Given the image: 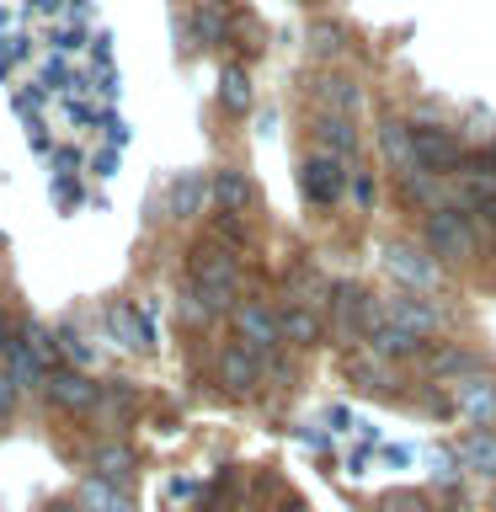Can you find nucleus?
<instances>
[{
  "instance_id": "1",
  "label": "nucleus",
  "mask_w": 496,
  "mask_h": 512,
  "mask_svg": "<svg viewBox=\"0 0 496 512\" xmlns=\"http://www.w3.org/2000/svg\"><path fill=\"white\" fill-rule=\"evenodd\" d=\"M192 288H198V299L208 310H235V294H240V262L224 246H198L192 251Z\"/></svg>"
},
{
  "instance_id": "2",
  "label": "nucleus",
  "mask_w": 496,
  "mask_h": 512,
  "mask_svg": "<svg viewBox=\"0 0 496 512\" xmlns=\"http://www.w3.org/2000/svg\"><path fill=\"white\" fill-rule=\"evenodd\" d=\"M422 246L438 256V262H470L475 256V224L454 214V208H438V214H427L422 224Z\"/></svg>"
},
{
  "instance_id": "3",
  "label": "nucleus",
  "mask_w": 496,
  "mask_h": 512,
  "mask_svg": "<svg viewBox=\"0 0 496 512\" xmlns=\"http://www.w3.org/2000/svg\"><path fill=\"white\" fill-rule=\"evenodd\" d=\"M384 267H390L395 283L422 288V294L443 283V262H438V256H432L427 246H384Z\"/></svg>"
},
{
  "instance_id": "4",
  "label": "nucleus",
  "mask_w": 496,
  "mask_h": 512,
  "mask_svg": "<svg viewBox=\"0 0 496 512\" xmlns=\"http://www.w3.org/2000/svg\"><path fill=\"white\" fill-rule=\"evenodd\" d=\"M235 331H240V347L256 352V358H267L272 347L283 342V315H272L267 304H235Z\"/></svg>"
},
{
  "instance_id": "5",
  "label": "nucleus",
  "mask_w": 496,
  "mask_h": 512,
  "mask_svg": "<svg viewBox=\"0 0 496 512\" xmlns=\"http://www.w3.org/2000/svg\"><path fill=\"white\" fill-rule=\"evenodd\" d=\"M43 395L54 400L59 411H91L102 406V384L91 374H80V368H54V374L43 379Z\"/></svg>"
},
{
  "instance_id": "6",
  "label": "nucleus",
  "mask_w": 496,
  "mask_h": 512,
  "mask_svg": "<svg viewBox=\"0 0 496 512\" xmlns=\"http://www.w3.org/2000/svg\"><path fill=\"white\" fill-rule=\"evenodd\" d=\"M454 406L470 416L475 427H491L496 422V379H486V374L454 379Z\"/></svg>"
},
{
  "instance_id": "7",
  "label": "nucleus",
  "mask_w": 496,
  "mask_h": 512,
  "mask_svg": "<svg viewBox=\"0 0 496 512\" xmlns=\"http://www.w3.org/2000/svg\"><path fill=\"white\" fill-rule=\"evenodd\" d=\"M411 134H416V155H422V166H427L432 176L464 166V144L448 134V128H411Z\"/></svg>"
},
{
  "instance_id": "8",
  "label": "nucleus",
  "mask_w": 496,
  "mask_h": 512,
  "mask_svg": "<svg viewBox=\"0 0 496 512\" xmlns=\"http://www.w3.org/2000/svg\"><path fill=\"white\" fill-rule=\"evenodd\" d=\"M379 310H384V320H395V326L416 331L422 342H427V336L443 326V310H438V304H422V299H411V294H395V299H384Z\"/></svg>"
},
{
  "instance_id": "9",
  "label": "nucleus",
  "mask_w": 496,
  "mask_h": 512,
  "mask_svg": "<svg viewBox=\"0 0 496 512\" xmlns=\"http://www.w3.org/2000/svg\"><path fill=\"white\" fill-rule=\"evenodd\" d=\"M379 150H384V160H390L400 176H406V182L427 171L422 155H416V134H411L406 123H384V128H379Z\"/></svg>"
},
{
  "instance_id": "10",
  "label": "nucleus",
  "mask_w": 496,
  "mask_h": 512,
  "mask_svg": "<svg viewBox=\"0 0 496 512\" xmlns=\"http://www.w3.org/2000/svg\"><path fill=\"white\" fill-rule=\"evenodd\" d=\"M304 198L310 203H336L342 198V160H331V155H315V160H304Z\"/></svg>"
},
{
  "instance_id": "11",
  "label": "nucleus",
  "mask_w": 496,
  "mask_h": 512,
  "mask_svg": "<svg viewBox=\"0 0 496 512\" xmlns=\"http://www.w3.org/2000/svg\"><path fill=\"white\" fill-rule=\"evenodd\" d=\"M256 379H262V358H256V352H246V347H224L219 352V384L224 390L246 395V390H256Z\"/></svg>"
},
{
  "instance_id": "12",
  "label": "nucleus",
  "mask_w": 496,
  "mask_h": 512,
  "mask_svg": "<svg viewBox=\"0 0 496 512\" xmlns=\"http://www.w3.org/2000/svg\"><path fill=\"white\" fill-rule=\"evenodd\" d=\"M208 198H214V182H203L198 171H182V176L171 182V192H166V208H171L176 219H192Z\"/></svg>"
},
{
  "instance_id": "13",
  "label": "nucleus",
  "mask_w": 496,
  "mask_h": 512,
  "mask_svg": "<svg viewBox=\"0 0 496 512\" xmlns=\"http://www.w3.org/2000/svg\"><path fill=\"white\" fill-rule=\"evenodd\" d=\"M459 464L470 475H496V432L491 427H470L459 438Z\"/></svg>"
},
{
  "instance_id": "14",
  "label": "nucleus",
  "mask_w": 496,
  "mask_h": 512,
  "mask_svg": "<svg viewBox=\"0 0 496 512\" xmlns=\"http://www.w3.org/2000/svg\"><path fill=\"white\" fill-rule=\"evenodd\" d=\"M368 336H374V352H379V358H416V352L427 347L422 336L406 331V326H395V320H379Z\"/></svg>"
},
{
  "instance_id": "15",
  "label": "nucleus",
  "mask_w": 496,
  "mask_h": 512,
  "mask_svg": "<svg viewBox=\"0 0 496 512\" xmlns=\"http://www.w3.org/2000/svg\"><path fill=\"white\" fill-rule=\"evenodd\" d=\"M315 96H320V107H326V118H352V112H358V86H352L347 75H326Z\"/></svg>"
},
{
  "instance_id": "16",
  "label": "nucleus",
  "mask_w": 496,
  "mask_h": 512,
  "mask_svg": "<svg viewBox=\"0 0 496 512\" xmlns=\"http://www.w3.org/2000/svg\"><path fill=\"white\" fill-rule=\"evenodd\" d=\"M80 502H86L91 512H134V502L123 496V486H112V480H102V475L80 486Z\"/></svg>"
},
{
  "instance_id": "17",
  "label": "nucleus",
  "mask_w": 496,
  "mask_h": 512,
  "mask_svg": "<svg viewBox=\"0 0 496 512\" xmlns=\"http://www.w3.org/2000/svg\"><path fill=\"white\" fill-rule=\"evenodd\" d=\"M214 198H219L224 214H246V208H251V182L240 171H219L214 176Z\"/></svg>"
},
{
  "instance_id": "18",
  "label": "nucleus",
  "mask_w": 496,
  "mask_h": 512,
  "mask_svg": "<svg viewBox=\"0 0 496 512\" xmlns=\"http://www.w3.org/2000/svg\"><path fill=\"white\" fill-rule=\"evenodd\" d=\"M91 464H96V475H102V480H112V486H123V480L134 475V454H128L123 443H102L91 454Z\"/></svg>"
},
{
  "instance_id": "19",
  "label": "nucleus",
  "mask_w": 496,
  "mask_h": 512,
  "mask_svg": "<svg viewBox=\"0 0 496 512\" xmlns=\"http://www.w3.org/2000/svg\"><path fill=\"white\" fill-rule=\"evenodd\" d=\"M283 342H294V347L320 342V315L310 310V304H294V310H283Z\"/></svg>"
},
{
  "instance_id": "20",
  "label": "nucleus",
  "mask_w": 496,
  "mask_h": 512,
  "mask_svg": "<svg viewBox=\"0 0 496 512\" xmlns=\"http://www.w3.org/2000/svg\"><path fill=\"white\" fill-rule=\"evenodd\" d=\"M315 134H320V144L331 150V160H352V155H358V134H352L347 118H320Z\"/></svg>"
},
{
  "instance_id": "21",
  "label": "nucleus",
  "mask_w": 496,
  "mask_h": 512,
  "mask_svg": "<svg viewBox=\"0 0 496 512\" xmlns=\"http://www.w3.org/2000/svg\"><path fill=\"white\" fill-rule=\"evenodd\" d=\"M107 326L123 336V347H134V352H144V347H150V326H144V320H139L134 310H128V304H118V310L107 315Z\"/></svg>"
},
{
  "instance_id": "22",
  "label": "nucleus",
  "mask_w": 496,
  "mask_h": 512,
  "mask_svg": "<svg viewBox=\"0 0 496 512\" xmlns=\"http://www.w3.org/2000/svg\"><path fill=\"white\" fill-rule=\"evenodd\" d=\"M16 342H22V347L32 352V358H38V363H43V374H54V358H59V342H54V336H48L43 326H22V336H16Z\"/></svg>"
},
{
  "instance_id": "23",
  "label": "nucleus",
  "mask_w": 496,
  "mask_h": 512,
  "mask_svg": "<svg viewBox=\"0 0 496 512\" xmlns=\"http://www.w3.org/2000/svg\"><path fill=\"white\" fill-rule=\"evenodd\" d=\"M427 475L438 480V486H454V480L464 475V464H459V448H427Z\"/></svg>"
},
{
  "instance_id": "24",
  "label": "nucleus",
  "mask_w": 496,
  "mask_h": 512,
  "mask_svg": "<svg viewBox=\"0 0 496 512\" xmlns=\"http://www.w3.org/2000/svg\"><path fill=\"white\" fill-rule=\"evenodd\" d=\"M219 96H224V107L246 112V107H251V80L240 75V70H224V80H219Z\"/></svg>"
},
{
  "instance_id": "25",
  "label": "nucleus",
  "mask_w": 496,
  "mask_h": 512,
  "mask_svg": "<svg viewBox=\"0 0 496 512\" xmlns=\"http://www.w3.org/2000/svg\"><path fill=\"white\" fill-rule=\"evenodd\" d=\"M59 358H64V363H70V368H80V374H86V368L96 363V352H91L86 342H80V336H75V331H64V336H59Z\"/></svg>"
},
{
  "instance_id": "26",
  "label": "nucleus",
  "mask_w": 496,
  "mask_h": 512,
  "mask_svg": "<svg viewBox=\"0 0 496 512\" xmlns=\"http://www.w3.org/2000/svg\"><path fill=\"white\" fill-rule=\"evenodd\" d=\"M432 374H454V379H464V374H480V368H475L470 352H438V358H432Z\"/></svg>"
},
{
  "instance_id": "27",
  "label": "nucleus",
  "mask_w": 496,
  "mask_h": 512,
  "mask_svg": "<svg viewBox=\"0 0 496 512\" xmlns=\"http://www.w3.org/2000/svg\"><path fill=\"white\" fill-rule=\"evenodd\" d=\"M310 48L320 59H336L342 54V27H310Z\"/></svg>"
},
{
  "instance_id": "28",
  "label": "nucleus",
  "mask_w": 496,
  "mask_h": 512,
  "mask_svg": "<svg viewBox=\"0 0 496 512\" xmlns=\"http://www.w3.org/2000/svg\"><path fill=\"white\" fill-rule=\"evenodd\" d=\"M379 507H384V512H427V496H422V491H390Z\"/></svg>"
},
{
  "instance_id": "29",
  "label": "nucleus",
  "mask_w": 496,
  "mask_h": 512,
  "mask_svg": "<svg viewBox=\"0 0 496 512\" xmlns=\"http://www.w3.org/2000/svg\"><path fill=\"white\" fill-rule=\"evenodd\" d=\"M192 27H198L203 43H219L224 38V16L219 11H198V16H192Z\"/></svg>"
},
{
  "instance_id": "30",
  "label": "nucleus",
  "mask_w": 496,
  "mask_h": 512,
  "mask_svg": "<svg viewBox=\"0 0 496 512\" xmlns=\"http://www.w3.org/2000/svg\"><path fill=\"white\" fill-rule=\"evenodd\" d=\"M16 395H22V384L11 379V368L0 363V416H11L16 411Z\"/></svg>"
},
{
  "instance_id": "31",
  "label": "nucleus",
  "mask_w": 496,
  "mask_h": 512,
  "mask_svg": "<svg viewBox=\"0 0 496 512\" xmlns=\"http://www.w3.org/2000/svg\"><path fill=\"white\" fill-rule=\"evenodd\" d=\"M48 512H91V507H86V502H54Z\"/></svg>"
},
{
  "instance_id": "32",
  "label": "nucleus",
  "mask_w": 496,
  "mask_h": 512,
  "mask_svg": "<svg viewBox=\"0 0 496 512\" xmlns=\"http://www.w3.org/2000/svg\"><path fill=\"white\" fill-rule=\"evenodd\" d=\"M6 347H11V326H6V315H0V358H6Z\"/></svg>"
}]
</instances>
